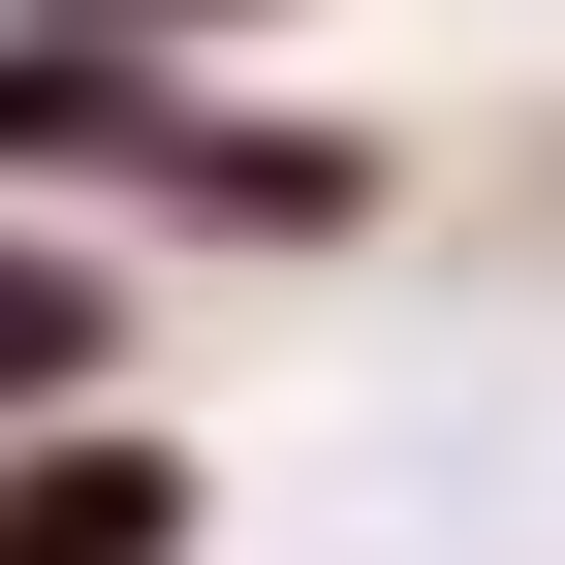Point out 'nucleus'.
Wrapping results in <instances>:
<instances>
[{
  "instance_id": "2",
  "label": "nucleus",
  "mask_w": 565,
  "mask_h": 565,
  "mask_svg": "<svg viewBox=\"0 0 565 565\" xmlns=\"http://www.w3.org/2000/svg\"><path fill=\"white\" fill-rule=\"evenodd\" d=\"M63 408H126V252L0 221V440H63Z\"/></svg>"
},
{
  "instance_id": "1",
  "label": "nucleus",
  "mask_w": 565,
  "mask_h": 565,
  "mask_svg": "<svg viewBox=\"0 0 565 565\" xmlns=\"http://www.w3.org/2000/svg\"><path fill=\"white\" fill-rule=\"evenodd\" d=\"M221 534V471L158 440V408H63V440H0V565H189Z\"/></svg>"
},
{
  "instance_id": "3",
  "label": "nucleus",
  "mask_w": 565,
  "mask_h": 565,
  "mask_svg": "<svg viewBox=\"0 0 565 565\" xmlns=\"http://www.w3.org/2000/svg\"><path fill=\"white\" fill-rule=\"evenodd\" d=\"M0 32H126V63H189V32H282V0H0Z\"/></svg>"
}]
</instances>
